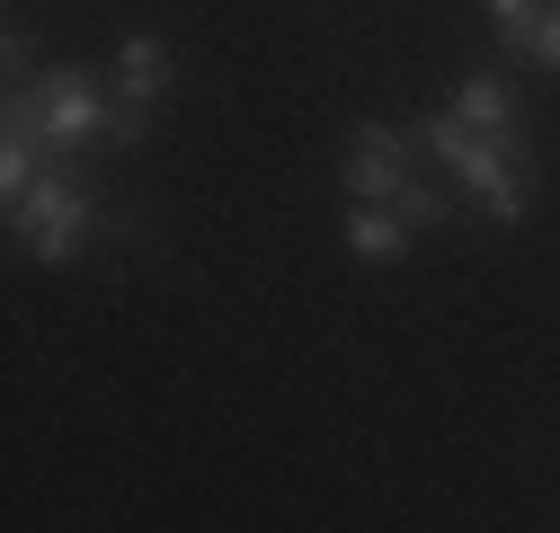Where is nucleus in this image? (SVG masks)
I'll list each match as a JSON object with an SVG mask.
<instances>
[{"label":"nucleus","mask_w":560,"mask_h":533,"mask_svg":"<svg viewBox=\"0 0 560 533\" xmlns=\"http://www.w3.org/2000/svg\"><path fill=\"white\" fill-rule=\"evenodd\" d=\"M418 143L463 178V196H480L489 223H525V205H534V143L525 133H471L445 107V116H418Z\"/></svg>","instance_id":"f257e3e1"},{"label":"nucleus","mask_w":560,"mask_h":533,"mask_svg":"<svg viewBox=\"0 0 560 533\" xmlns=\"http://www.w3.org/2000/svg\"><path fill=\"white\" fill-rule=\"evenodd\" d=\"M10 116L36 133V143L54 152V161H72V152H90V143H125V107H107L98 98V81L90 72H72V62H54V72H36V81H19V98H10Z\"/></svg>","instance_id":"f03ea898"},{"label":"nucleus","mask_w":560,"mask_h":533,"mask_svg":"<svg viewBox=\"0 0 560 533\" xmlns=\"http://www.w3.org/2000/svg\"><path fill=\"white\" fill-rule=\"evenodd\" d=\"M90 223H98V196H90V178H81L72 161H45V178H36L27 196H10V232H19L45 266H72V258L90 249Z\"/></svg>","instance_id":"7ed1b4c3"},{"label":"nucleus","mask_w":560,"mask_h":533,"mask_svg":"<svg viewBox=\"0 0 560 533\" xmlns=\"http://www.w3.org/2000/svg\"><path fill=\"white\" fill-rule=\"evenodd\" d=\"M338 187L357 196V205H409V143H400V125H357L347 133V152H338Z\"/></svg>","instance_id":"20e7f679"},{"label":"nucleus","mask_w":560,"mask_h":533,"mask_svg":"<svg viewBox=\"0 0 560 533\" xmlns=\"http://www.w3.org/2000/svg\"><path fill=\"white\" fill-rule=\"evenodd\" d=\"M116 90H125V143H133L143 116L170 98V54H161V36H125V45H116Z\"/></svg>","instance_id":"39448f33"},{"label":"nucleus","mask_w":560,"mask_h":533,"mask_svg":"<svg viewBox=\"0 0 560 533\" xmlns=\"http://www.w3.org/2000/svg\"><path fill=\"white\" fill-rule=\"evenodd\" d=\"M454 116H463L471 133H525V116H516V90H508L499 72H471V81L454 90Z\"/></svg>","instance_id":"423d86ee"},{"label":"nucleus","mask_w":560,"mask_h":533,"mask_svg":"<svg viewBox=\"0 0 560 533\" xmlns=\"http://www.w3.org/2000/svg\"><path fill=\"white\" fill-rule=\"evenodd\" d=\"M409 214L400 205H357V214H347V249H357V258H400L409 249Z\"/></svg>","instance_id":"0eeeda50"},{"label":"nucleus","mask_w":560,"mask_h":533,"mask_svg":"<svg viewBox=\"0 0 560 533\" xmlns=\"http://www.w3.org/2000/svg\"><path fill=\"white\" fill-rule=\"evenodd\" d=\"M508 45H516L525 62H542V72H560V0H542L534 19H516V27H508Z\"/></svg>","instance_id":"6e6552de"},{"label":"nucleus","mask_w":560,"mask_h":533,"mask_svg":"<svg viewBox=\"0 0 560 533\" xmlns=\"http://www.w3.org/2000/svg\"><path fill=\"white\" fill-rule=\"evenodd\" d=\"M36 152H45V143H36V133L10 116V133H0V187H10V196H27V187L45 178V169H36Z\"/></svg>","instance_id":"1a4fd4ad"},{"label":"nucleus","mask_w":560,"mask_h":533,"mask_svg":"<svg viewBox=\"0 0 560 533\" xmlns=\"http://www.w3.org/2000/svg\"><path fill=\"white\" fill-rule=\"evenodd\" d=\"M489 10H499V27H516V19H534L542 0H489Z\"/></svg>","instance_id":"9d476101"}]
</instances>
